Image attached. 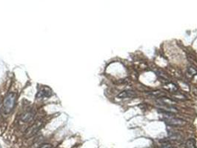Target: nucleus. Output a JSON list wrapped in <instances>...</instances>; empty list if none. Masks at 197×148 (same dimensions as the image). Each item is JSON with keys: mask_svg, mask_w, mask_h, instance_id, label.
Instances as JSON below:
<instances>
[{"mask_svg": "<svg viewBox=\"0 0 197 148\" xmlns=\"http://www.w3.org/2000/svg\"><path fill=\"white\" fill-rule=\"evenodd\" d=\"M16 95L14 93H9L4 100V110L6 113H9L13 110L15 105Z\"/></svg>", "mask_w": 197, "mask_h": 148, "instance_id": "1", "label": "nucleus"}, {"mask_svg": "<svg viewBox=\"0 0 197 148\" xmlns=\"http://www.w3.org/2000/svg\"><path fill=\"white\" fill-rule=\"evenodd\" d=\"M52 95V91L50 88L48 87H43L42 89H41L39 92H38L37 97L39 99L45 98V97H49Z\"/></svg>", "mask_w": 197, "mask_h": 148, "instance_id": "2", "label": "nucleus"}, {"mask_svg": "<svg viewBox=\"0 0 197 148\" xmlns=\"http://www.w3.org/2000/svg\"><path fill=\"white\" fill-rule=\"evenodd\" d=\"M40 148H52V146L50 144H45V145H43L42 147H41Z\"/></svg>", "mask_w": 197, "mask_h": 148, "instance_id": "8", "label": "nucleus"}, {"mask_svg": "<svg viewBox=\"0 0 197 148\" xmlns=\"http://www.w3.org/2000/svg\"><path fill=\"white\" fill-rule=\"evenodd\" d=\"M165 122L167 124H170V125H181V124L184 123V121L181 120V119L171 117H168V119H165Z\"/></svg>", "mask_w": 197, "mask_h": 148, "instance_id": "3", "label": "nucleus"}, {"mask_svg": "<svg viewBox=\"0 0 197 148\" xmlns=\"http://www.w3.org/2000/svg\"><path fill=\"white\" fill-rule=\"evenodd\" d=\"M136 94L134 91H131V90H124L118 95V98L124 99V98H132V97L136 96Z\"/></svg>", "mask_w": 197, "mask_h": 148, "instance_id": "4", "label": "nucleus"}, {"mask_svg": "<svg viewBox=\"0 0 197 148\" xmlns=\"http://www.w3.org/2000/svg\"><path fill=\"white\" fill-rule=\"evenodd\" d=\"M39 127H40L39 125H37V124H34V125L32 126L31 128L28 130V132L27 133L29 134V136L33 135V134H34L35 133H36V131L38 130L39 128Z\"/></svg>", "mask_w": 197, "mask_h": 148, "instance_id": "6", "label": "nucleus"}, {"mask_svg": "<svg viewBox=\"0 0 197 148\" xmlns=\"http://www.w3.org/2000/svg\"><path fill=\"white\" fill-rule=\"evenodd\" d=\"M185 147H186V148H197L196 146V141L193 139H188L187 141Z\"/></svg>", "mask_w": 197, "mask_h": 148, "instance_id": "5", "label": "nucleus"}, {"mask_svg": "<svg viewBox=\"0 0 197 148\" xmlns=\"http://www.w3.org/2000/svg\"><path fill=\"white\" fill-rule=\"evenodd\" d=\"M33 114L31 113H25L22 116V120L24 121L25 122H29V121H31L33 119Z\"/></svg>", "mask_w": 197, "mask_h": 148, "instance_id": "7", "label": "nucleus"}]
</instances>
